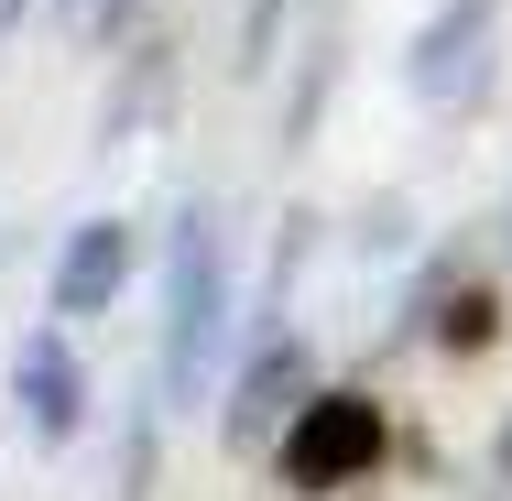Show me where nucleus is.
Instances as JSON below:
<instances>
[{"label":"nucleus","mask_w":512,"mask_h":501,"mask_svg":"<svg viewBox=\"0 0 512 501\" xmlns=\"http://www.w3.org/2000/svg\"><path fill=\"white\" fill-rule=\"evenodd\" d=\"M131 273H142L131 218H77V229H66V251H55V316H66V327H77V316H109Z\"/></svg>","instance_id":"39448f33"},{"label":"nucleus","mask_w":512,"mask_h":501,"mask_svg":"<svg viewBox=\"0 0 512 501\" xmlns=\"http://www.w3.org/2000/svg\"><path fill=\"white\" fill-rule=\"evenodd\" d=\"M11 425H22L33 447H66V436L88 425V371H77L66 327H33V338L11 349Z\"/></svg>","instance_id":"20e7f679"},{"label":"nucleus","mask_w":512,"mask_h":501,"mask_svg":"<svg viewBox=\"0 0 512 501\" xmlns=\"http://www.w3.org/2000/svg\"><path fill=\"white\" fill-rule=\"evenodd\" d=\"M218 338H229V229H218V207H186L175 251H164V349H153V382L175 414L197 403V371L218 360Z\"/></svg>","instance_id":"f257e3e1"},{"label":"nucleus","mask_w":512,"mask_h":501,"mask_svg":"<svg viewBox=\"0 0 512 501\" xmlns=\"http://www.w3.org/2000/svg\"><path fill=\"white\" fill-rule=\"evenodd\" d=\"M295 393H306V349H295V338H273V349L251 360V382H240V403H229V436H240V447H262V436H273V414H284V425L306 414Z\"/></svg>","instance_id":"423d86ee"},{"label":"nucleus","mask_w":512,"mask_h":501,"mask_svg":"<svg viewBox=\"0 0 512 501\" xmlns=\"http://www.w3.org/2000/svg\"><path fill=\"white\" fill-rule=\"evenodd\" d=\"M382 458V403L371 393H306V414L284 425V480L295 491H349Z\"/></svg>","instance_id":"f03ea898"},{"label":"nucleus","mask_w":512,"mask_h":501,"mask_svg":"<svg viewBox=\"0 0 512 501\" xmlns=\"http://www.w3.org/2000/svg\"><path fill=\"white\" fill-rule=\"evenodd\" d=\"M436 338H447V349H480V338H491V295H458V316H447Z\"/></svg>","instance_id":"0eeeda50"},{"label":"nucleus","mask_w":512,"mask_h":501,"mask_svg":"<svg viewBox=\"0 0 512 501\" xmlns=\"http://www.w3.org/2000/svg\"><path fill=\"white\" fill-rule=\"evenodd\" d=\"M491 22H502V0H447V11L414 33L404 88H414L425 109H469L480 88H491Z\"/></svg>","instance_id":"7ed1b4c3"},{"label":"nucleus","mask_w":512,"mask_h":501,"mask_svg":"<svg viewBox=\"0 0 512 501\" xmlns=\"http://www.w3.org/2000/svg\"><path fill=\"white\" fill-rule=\"evenodd\" d=\"M120 11H131V0H66V22H77L88 44H99V33H109V22H120Z\"/></svg>","instance_id":"6e6552de"}]
</instances>
